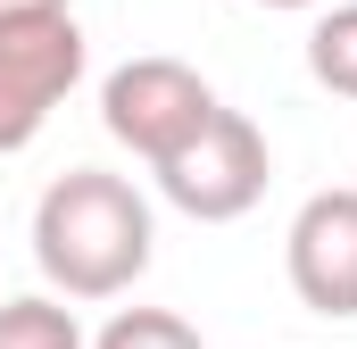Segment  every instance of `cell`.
I'll use <instances>...</instances> for the list:
<instances>
[{
	"label": "cell",
	"instance_id": "cell-4",
	"mask_svg": "<svg viewBox=\"0 0 357 349\" xmlns=\"http://www.w3.org/2000/svg\"><path fill=\"white\" fill-rule=\"evenodd\" d=\"M216 108V84L183 59H125L108 84H100V125L133 150V158H167L175 142H191Z\"/></svg>",
	"mask_w": 357,
	"mask_h": 349
},
{
	"label": "cell",
	"instance_id": "cell-9",
	"mask_svg": "<svg viewBox=\"0 0 357 349\" xmlns=\"http://www.w3.org/2000/svg\"><path fill=\"white\" fill-rule=\"evenodd\" d=\"M59 8H75V0H0V17H59Z\"/></svg>",
	"mask_w": 357,
	"mask_h": 349
},
{
	"label": "cell",
	"instance_id": "cell-2",
	"mask_svg": "<svg viewBox=\"0 0 357 349\" xmlns=\"http://www.w3.org/2000/svg\"><path fill=\"white\" fill-rule=\"evenodd\" d=\"M150 174H158V191L175 200L183 216H199V225H233V216H250V208L266 200L274 150H266V133H258L241 108L216 100L208 125H199L191 142H175Z\"/></svg>",
	"mask_w": 357,
	"mask_h": 349
},
{
	"label": "cell",
	"instance_id": "cell-3",
	"mask_svg": "<svg viewBox=\"0 0 357 349\" xmlns=\"http://www.w3.org/2000/svg\"><path fill=\"white\" fill-rule=\"evenodd\" d=\"M75 84H84V25H75V8H59V17H0V158L25 150Z\"/></svg>",
	"mask_w": 357,
	"mask_h": 349
},
{
	"label": "cell",
	"instance_id": "cell-10",
	"mask_svg": "<svg viewBox=\"0 0 357 349\" xmlns=\"http://www.w3.org/2000/svg\"><path fill=\"white\" fill-rule=\"evenodd\" d=\"M258 8H316V0H258Z\"/></svg>",
	"mask_w": 357,
	"mask_h": 349
},
{
	"label": "cell",
	"instance_id": "cell-5",
	"mask_svg": "<svg viewBox=\"0 0 357 349\" xmlns=\"http://www.w3.org/2000/svg\"><path fill=\"white\" fill-rule=\"evenodd\" d=\"M282 266H291V291H299L316 316H341V325L357 316V191L349 183L316 191V200L291 216Z\"/></svg>",
	"mask_w": 357,
	"mask_h": 349
},
{
	"label": "cell",
	"instance_id": "cell-8",
	"mask_svg": "<svg viewBox=\"0 0 357 349\" xmlns=\"http://www.w3.org/2000/svg\"><path fill=\"white\" fill-rule=\"evenodd\" d=\"M91 349H208V341H199V325H183L175 308H116Z\"/></svg>",
	"mask_w": 357,
	"mask_h": 349
},
{
	"label": "cell",
	"instance_id": "cell-1",
	"mask_svg": "<svg viewBox=\"0 0 357 349\" xmlns=\"http://www.w3.org/2000/svg\"><path fill=\"white\" fill-rule=\"evenodd\" d=\"M158 250L150 200L108 167H67L33 200V266L59 299H125Z\"/></svg>",
	"mask_w": 357,
	"mask_h": 349
},
{
	"label": "cell",
	"instance_id": "cell-7",
	"mask_svg": "<svg viewBox=\"0 0 357 349\" xmlns=\"http://www.w3.org/2000/svg\"><path fill=\"white\" fill-rule=\"evenodd\" d=\"M307 75L324 91H341V100H357V0L324 8L307 25Z\"/></svg>",
	"mask_w": 357,
	"mask_h": 349
},
{
	"label": "cell",
	"instance_id": "cell-6",
	"mask_svg": "<svg viewBox=\"0 0 357 349\" xmlns=\"http://www.w3.org/2000/svg\"><path fill=\"white\" fill-rule=\"evenodd\" d=\"M0 349H91V341L59 291H25V299H0Z\"/></svg>",
	"mask_w": 357,
	"mask_h": 349
}]
</instances>
